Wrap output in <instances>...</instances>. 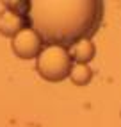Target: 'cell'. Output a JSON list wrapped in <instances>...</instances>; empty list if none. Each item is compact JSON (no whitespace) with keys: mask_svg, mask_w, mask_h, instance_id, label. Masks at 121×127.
<instances>
[{"mask_svg":"<svg viewBox=\"0 0 121 127\" xmlns=\"http://www.w3.org/2000/svg\"><path fill=\"white\" fill-rule=\"evenodd\" d=\"M103 11L105 7L101 0H32L29 2L27 20L48 45L73 47L98 31Z\"/></svg>","mask_w":121,"mask_h":127,"instance_id":"cell-1","label":"cell"},{"mask_svg":"<svg viewBox=\"0 0 121 127\" xmlns=\"http://www.w3.org/2000/svg\"><path fill=\"white\" fill-rule=\"evenodd\" d=\"M36 66L43 79H46L50 82H59L70 77V72L73 68V59L66 47L48 45L38 56Z\"/></svg>","mask_w":121,"mask_h":127,"instance_id":"cell-2","label":"cell"},{"mask_svg":"<svg viewBox=\"0 0 121 127\" xmlns=\"http://www.w3.org/2000/svg\"><path fill=\"white\" fill-rule=\"evenodd\" d=\"M14 54L21 59H34L41 54L43 50V39L32 27H25L13 38L11 43Z\"/></svg>","mask_w":121,"mask_h":127,"instance_id":"cell-3","label":"cell"},{"mask_svg":"<svg viewBox=\"0 0 121 127\" xmlns=\"http://www.w3.org/2000/svg\"><path fill=\"white\" fill-rule=\"evenodd\" d=\"M27 16L14 11V9H5L0 13V34L2 36H9V38H14L20 31L25 29V23H27Z\"/></svg>","mask_w":121,"mask_h":127,"instance_id":"cell-4","label":"cell"},{"mask_svg":"<svg viewBox=\"0 0 121 127\" xmlns=\"http://www.w3.org/2000/svg\"><path fill=\"white\" fill-rule=\"evenodd\" d=\"M94 54H96V47H94V43L91 41V38L80 39L79 43H75L70 50L71 59L79 64H87L89 61H93Z\"/></svg>","mask_w":121,"mask_h":127,"instance_id":"cell-5","label":"cell"},{"mask_svg":"<svg viewBox=\"0 0 121 127\" xmlns=\"http://www.w3.org/2000/svg\"><path fill=\"white\" fill-rule=\"evenodd\" d=\"M70 79L77 86H85L93 79V70L89 68V64H79L73 63V68L70 72Z\"/></svg>","mask_w":121,"mask_h":127,"instance_id":"cell-6","label":"cell"}]
</instances>
